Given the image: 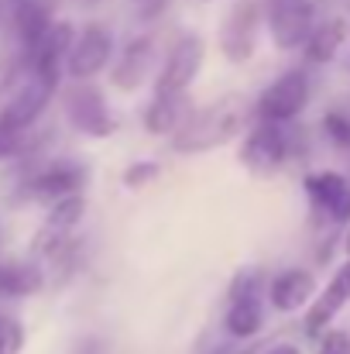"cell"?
<instances>
[{
	"mask_svg": "<svg viewBox=\"0 0 350 354\" xmlns=\"http://www.w3.org/2000/svg\"><path fill=\"white\" fill-rule=\"evenodd\" d=\"M200 66H203V38L200 35L179 38L158 73V93H186V86L196 80Z\"/></svg>",
	"mask_w": 350,
	"mask_h": 354,
	"instance_id": "obj_8",
	"label": "cell"
},
{
	"mask_svg": "<svg viewBox=\"0 0 350 354\" xmlns=\"http://www.w3.org/2000/svg\"><path fill=\"white\" fill-rule=\"evenodd\" d=\"M24 348V330L17 320L0 317V354H21Z\"/></svg>",
	"mask_w": 350,
	"mask_h": 354,
	"instance_id": "obj_20",
	"label": "cell"
},
{
	"mask_svg": "<svg viewBox=\"0 0 350 354\" xmlns=\"http://www.w3.org/2000/svg\"><path fill=\"white\" fill-rule=\"evenodd\" d=\"M83 210H86V203H83L79 193H76V196H66V200H59V203H52V214H48L41 234L35 237V251H48V254L59 251V248H62V237L83 221Z\"/></svg>",
	"mask_w": 350,
	"mask_h": 354,
	"instance_id": "obj_11",
	"label": "cell"
},
{
	"mask_svg": "<svg viewBox=\"0 0 350 354\" xmlns=\"http://www.w3.org/2000/svg\"><path fill=\"white\" fill-rule=\"evenodd\" d=\"M271 354H299V348H292V344H278V348H271Z\"/></svg>",
	"mask_w": 350,
	"mask_h": 354,
	"instance_id": "obj_25",
	"label": "cell"
},
{
	"mask_svg": "<svg viewBox=\"0 0 350 354\" xmlns=\"http://www.w3.org/2000/svg\"><path fill=\"white\" fill-rule=\"evenodd\" d=\"M151 62H155L151 38H137V41H130V45L124 48V59L117 62L114 83L120 86V90H137V86L144 83V76H148Z\"/></svg>",
	"mask_w": 350,
	"mask_h": 354,
	"instance_id": "obj_14",
	"label": "cell"
},
{
	"mask_svg": "<svg viewBox=\"0 0 350 354\" xmlns=\"http://www.w3.org/2000/svg\"><path fill=\"white\" fill-rule=\"evenodd\" d=\"M254 35H257V3H237L233 14L224 24V35H220V45H224V55L231 62H244L251 59L254 52Z\"/></svg>",
	"mask_w": 350,
	"mask_h": 354,
	"instance_id": "obj_10",
	"label": "cell"
},
{
	"mask_svg": "<svg viewBox=\"0 0 350 354\" xmlns=\"http://www.w3.org/2000/svg\"><path fill=\"white\" fill-rule=\"evenodd\" d=\"M327 124V131H330V138L333 141H340V145H350V120L340 118V114H330V118L323 120Z\"/></svg>",
	"mask_w": 350,
	"mask_h": 354,
	"instance_id": "obj_22",
	"label": "cell"
},
{
	"mask_svg": "<svg viewBox=\"0 0 350 354\" xmlns=\"http://www.w3.org/2000/svg\"><path fill=\"white\" fill-rule=\"evenodd\" d=\"M344 35H347L344 21H327V24L313 28V35H309V41H306V55H309V62H330V59L337 55Z\"/></svg>",
	"mask_w": 350,
	"mask_h": 354,
	"instance_id": "obj_18",
	"label": "cell"
},
{
	"mask_svg": "<svg viewBox=\"0 0 350 354\" xmlns=\"http://www.w3.org/2000/svg\"><path fill=\"white\" fill-rule=\"evenodd\" d=\"M227 330L233 337H254L261 327H264V306H261V296H237L231 299V310H227Z\"/></svg>",
	"mask_w": 350,
	"mask_h": 354,
	"instance_id": "obj_17",
	"label": "cell"
},
{
	"mask_svg": "<svg viewBox=\"0 0 350 354\" xmlns=\"http://www.w3.org/2000/svg\"><path fill=\"white\" fill-rule=\"evenodd\" d=\"M347 299H350V265H344V268L337 272V279L327 286V292L316 296V303H313V310H309V317H306V330H309V334H320V330L344 310Z\"/></svg>",
	"mask_w": 350,
	"mask_h": 354,
	"instance_id": "obj_13",
	"label": "cell"
},
{
	"mask_svg": "<svg viewBox=\"0 0 350 354\" xmlns=\"http://www.w3.org/2000/svg\"><path fill=\"white\" fill-rule=\"evenodd\" d=\"M162 7H165V0H137V14L141 17H155Z\"/></svg>",
	"mask_w": 350,
	"mask_h": 354,
	"instance_id": "obj_24",
	"label": "cell"
},
{
	"mask_svg": "<svg viewBox=\"0 0 350 354\" xmlns=\"http://www.w3.org/2000/svg\"><path fill=\"white\" fill-rule=\"evenodd\" d=\"M55 86H59L55 80H45V76L35 73L28 80V86L3 107V114H0V134H21L24 127H31L35 120L41 118V111L48 107Z\"/></svg>",
	"mask_w": 350,
	"mask_h": 354,
	"instance_id": "obj_6",
	"label": "cell"
},
{
	"mask_svg": "<svg viewBox=\"0 0 350 354\" xmlns=\"http://www.w3.org/2000/svg\"><path fill=\"white\" fill-rule=\"evenodd\" d=\"M306 193L320 214L333 224H350V183L340 172H316L306 179Z\"/></svg>",
	"mask_w": 350,
	"mask_h": 354,
	"instance_id": "obj_9",
	"label": "cell"
},
{
	"mask_svg": "<svg viewBox=\"0 0 350 354\" xmlns=\"http://www.w3.org/2000/svg\"><path fill=\"white\" fill-rule=\"evenodd\" d=\"M0 286H3L7 292H14V296H28V292H35V289L41 286V275H38V268H31V265H14V268L0 272Z\"/></svg>",
	"mask_w": 350,
	"mask_h": 354,
	"instance_id": "obj_19",
	"label": "cell"
},
{
	"mask_svg": "<svg viewBox=\"0 0 350 354\" xmlns=\"http://www.w3.org/2000/svg\"><path fill=\"white\" fill-rule=\"evenodd\" d=\"M313 296H316V279H313V272H302V268H289V272L275 275L271 286H268V299L282 313L306 306Z\"/></svg>",
	"mask_w": 350,
	"mask_h": 354,
	"instance_id": "obj_12",
	"label": "cell"
},
{
	"mask_svg": "<svg viewBox=\"0 0 350 354\" xmlns=\"http://www.w3.org/2000/svg\"><path fill=\"white\" fill-rule=\"evenodd\" d=\"M347 254H350V234H347Z\"/></svg>",
	"mask_w": 350,
	"mask_h": 354,
	"instance_id": "obj_26",
	"label": "cell"
},
{
	"mask_svg": "<svg viewBox=\"0 0 350 354\" xmlns=\"http://www.w3.org/2000/svg\"><path fill=\"white\" fill-rule=\"evenodd\" d=\"M158 172H162L158 162H137V165H130V169L124 172V183H127L130 189H134V186H148Z\"/></svg>",
	"mask_w": 350,
	"mask_h": 354,
	"instance_id": "obj_21",
	"label": "cell"
},
{
	"mask_svg": "<svg viewBox=\"0 0 350 354\" xmlns=\"http://www.w3.org/2000/svg\"><path fill=\"white\" fill-rule=\"evenodd\" d=\"M240 120H244V111L240 104L227 97V100H217L210 107H200L193 111L186 124L175 131V148L179 151H206V148H217L224 145L227 138H233L240 131Z\"/></svg>",
	"mask_w": 350,
	"mask_h": 354,
	"instance_id": "obj_1",
	"label": "cell"
},
{
	"mask_svg": "<svg viewBox=\"0 0 350 354\" xmlns=\"http://www.w3.org/2000/svg\"><path fill=\"white\" fill-rule=\"evenodd\" d=\"M264 17L278 48L292 52L313 35V0H264Z\"/></svg>",
	"mask_w": 350,
	"mask_h": 354,
	"instance_id": "obj_2",
	"label": "cell"
},
{
	"mask_svg": "<svg viewBox=\"0 0 350 354\" xmlns=\"http://www.w3.org/2000/svg\"><path fill=\"white\" fill-rule=\"evenodd\" d=\"M79 186H83V169L55 165V169L41 172V176L31 183V196H35V200H45V203H59V200H66V196H76Z\"/></svg>",
	"mask_w": 350,
	"mask_h": 354,
	"instance_id": "obj_16",
	"label": "cell"
},
{
	"mask_svg": "<svg viewBox=\"0 0 350 354\" xmlns=\"http://www.w3.org/2000/svg\"><path fill=\"white\" fill-rule=\"evenodd\" d=\"M285 155H289V134H285V127H278V120L257 124L244 138V148H240V162L257 176L275 172L285 162Z\"/></svg>",
	"mask_w": 350,
	"mask_h": 354,
	"instance_id": "obj_4",
	"label": "cell"
},
{
	"mask_svg": "<svg viewBox=\"0 0 350 354\" xmlns=\"http://www.w3.org/2000/svg\"><path fill=\"white\" fill-rule=\"evenodd\" d=\"M309 104V76L292 69L285 76H278L261 97H257V114L264 120H292L302 114V107Z\"/></svg>",
	"mask_w": 350,
	"mask_h": 354,
	"instance_id": "obj_3",
	"label": "cell"
},
{
	"mask_svg": "<svg viewBox=\"0 0 350 354\" xmlns=\"http://www.w3.org/2000/svg\"><path fill=\"white\" fill-rule=\"evenodd\" d=\"M66 114H69L76 131H83V134H90V138H107V134H114V127H117V118L107 111L104 93H100L97 86L76 83V86L66 93Z\"/></svg>",
	"mask_w": 350,
	"mask_h": 354,
	"instance_id": "obj_5",
	"label": "cell"
},
{
	"mask_svg": "<svg viewBox=\"0 0 350 354\" xmlns=\"http://www.w3.org/2000/svg\"><path fill=\"white\" fill-rule=\"evenodd\" d=\"M110 52H114L110 31L100 28V24H90V28H83V35L72 41L69 59H66V69H69V76H72L76 83H86L90 76H97V73L107 66Z\"/></svg>",
	"mask_w": 350,
	"mask_h": 354,
	"instance_id": "obj_7",
	"label": "cell"
},
{
	"mask_svg": "<svg viewBox=\"0 0 350 354\" xmlns=\"http://www.w3.org/2000/svg\"><path fill=\"white\" fill-rule=\"evenodd\" d=\"M189 118V104L186 93H158L144 114V124L151 134H175Z\"/></svg>",
	"mask_w": 350,
	"mask_h": 354,
	"instance_id": "obj_15",
	"label": "cell"
},
{
	"mask_svg": "<svg viewBox=\"0 0 350 354\" xmlns=\"http://www.w3.org/2000/svg\"><path fill=\"white\" fill-rule=\"evenodd\" d=\"M320 354H350V337L340 334V330H330L327 341H323V348H320Z\"/></svg>",
	"mask_w": 350,
	"mask_h": 354,
	"instance_id": "obj_23",
	"label": "cell"
}]
</instances>
